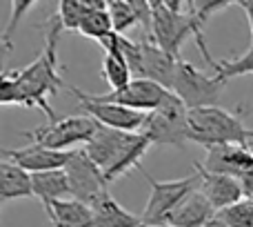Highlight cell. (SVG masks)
<instances>
[{
  "mask_svg": "<svg viewBox=\"0 0 253 227\" xmlns=\"http://www.w3.org/2000/svg\"><path fill=\"white\" fill-rule=\"evenodd\" d=\"M44 29H47V36H44V47L40 52V56L27 67L11 71V74L20 83L22 92L29 101V110H42L44 116L49 118V122H56L60 118L51 110L49 98L56 96L60 87H65L60 67H58V36L65 29H62V22L58 16L49 18Z\"/></svg>",
  "mask_w": 253,
  "mask_h": 227,
  "instance_id": "6da1fadb",
  "label": "cell"
},
{
  "mask_svg": "<svg viewBox=\"0 0 253 227\" xmlns=\"http://www.w3.org/2000/svg\"><path fill=\"white\" fill-rule=\"evenodd\" d=\"M151 147V140L142 131H118L111 127L98 125L93 138L84 145L93 163L105 171L107 183H114L129 170H140V161Z\"/></svg>",
  "mask_w": 253,
  "mask_h": 227,
  "instance_id": "7a4b0ae2",
  "label": "cell"
},
{
  "mask_svg": "<svg viewBox=\"0 0 253 227\" xmlns=\"http://www.w3.org/2000/svg\"><path fill=\"white\" fill-rule=\"evenodd\" d=\"M153 18H151V38L158 43V47L165 49L169 56L182 58L180 49H182L184 40L196 38L198 47H200L205 60L215 69L218 60H213L207 49L205 40H202V22L196 13L191 11L189 2H175V0H153L151 2Z\"/></svg>",
  "mask_w": 253,
  "mask_h": 227,
  "instance_id": "3957f363",
  "label": "cell"
},
{
  "mask_svg": "<svg viewBox=\"0 0 253 227\" xmlns=\"http://www.w3.org/2000/svg\"><path fill=\"white\" fill-rule=\"evenodd\" d=\"M189 140L202 145L205 149L240 145L249 147V129L242 116L222 107H200L189 110Z\"/></svg>",
  "mask_w": 253,
  "mask_h": 227,
  "instance_id": "277c9868",
  "label": "cell"
},
{
  "mask_svg": "<svg viewBox=\"0 0 253 227\" xmlns=\"http://www.w3.org/2000/svg\"><path fill=\"white\" fill-rule=\"evenodd\" d=\"M120 45H123V52L131 67V74L135 78L153 80V83L169 89L173 71H175V62L180 58L169 56L165 49L158 47V43L151 36H144L140 40H131L120 36Z\"/></svg>",
  "mask_w": 253,
  "mask_h": 227,
  "instance_id": "5b68a950",
  "label": "cell"
},
{
  "mask_svg": "<svg viewBox=\"0 0 253 227\" xmlns=\"http://www.w3.org/2000/svg\"><path fill=\"white\" fill-rule=\"evenodd\" d=\"M142 176L151 183V194H149L147 207L142 212V225L147 227H167L171 214L180 207V203L198 187V174L187 176L180 180H156L153 176H149L147 171L140 167Z\"/></svg>",
  "mask_w": 253,
  "mask_h": 227,
  "instance_id": "8992f818",
  "label": "cell"
},
{
  "mask_svg": "<svg viewBox=\"0 0 253 227\" xmlns=\"http://www.w3.org/2000/svg\"><path fill=\"white\" fill-rule=\"evenodd\" d=\"M224 80L218 76H207L198 71L191 62L180 58L175 62V71L171 78L169 92L175 94L189 110H200V107H215L222 94Z\"/></svg>",
  "mask_w": 253,
  "mask_h": 227,
  "instance_id": "52a82bcc",
  "label": "cell"
},
{
  "mask_svg": "<svg viewBox=\"0 0 253 227\" xmlns=\"http://www.w3.org/2000/svg\"><path fill=\"white\" fill-rule=\"evenodd\" d=\"M142 134L151 140V145L182 149L189 143V107L175 94H171L160 110L147 114Z\"/></svg>",
  "mask_w": 253,
  "mask_h": 227,
  "instance_id": "ba28073f",
  "label": "cell"
},
{
  "mask_svg": "<svg viewBox=\"0 0 253 227\" xmlns=\"http://www.w3.org/2000/svg\"><path fill=\"white\" fill-rule=\"evenodd\" d=\"M98 131V122L91 116H67L56 122L42 125L34 131H25L22 136L31 138L36 145L56 149V152H74V145H87Z\"/></svg>",
  "mask_w": 253,
  "mask_h": 227,
  "instance_id": "9c48e42d",
  "label": "cell"
},
{
  "mask_svg": "<svg viewBox=\"0 0 253 227\" xmlns=\"http://www.w3.org/2000/svg\"><path fill=\"white\" fill-rule=\"evenodd\" d=\"M65 174L69 178V187H71V198L84 203L91 207V203L98 196H102L107 189V178L105 171L89 158V154L83 147H76L71 154V161L67 163Z\"/></svg>",
  "mask_w": 253,
  "mask_h": 227,
  "instance_id": "30bf717a",
  "label": "cell"
},
{
  "mask_svg": "<svg viewBox=\"0 0 253 227\" xmlns=\"http://www.w3.org/2000/svg\"><path fill=\"white\" fill-rule=\"evenodd\" d=\"M202 167L240 180L245 198L253 201V152L249 147H240V145L211 147L207 149V161L202 163Z\"/></svg>",
  "mask_w": 253,
  "mask_h": 227,
  "instance_id": "8fae6325",
  "label": "cell"
},
{
  "mask_svg": "<svg viewBox=\"0 0 253 227\" xmlns=\"http://www.w3.org/2000/svg\"><path fill=\"white\" fill-rule=\"evenodd\" d=\"M69 89L78 96L80 105L87 112V116H91L98 125L111 127V129H118V131H131L133 134V131H142L144 122H147V114H142V112H133V110H126L123 105H116V103L100 101L98 96L83 92L78 87H69Z\"/></svg>",
  "mask_w": 253,
  "mask_h": 227,
  "instance_id": "7c38bea8",
  "label": "cell"
},
{
  "mask_svg": "<svg viewBox=\"0 0 253 227\" xmlns=\"http://www.w3.org/2000/svg\"><path fill=\"white\" fill-rule=\"evenodd\" d=\"M100 101L107 103H116V105H123L126 110L133 112H142V114H151L156 110H160L167 101L171 98V92L162 85L153 83L147 78H133L125 89L120 92H109L98 96Z\"/></svg>",
  "mask_w": 253,
  "mask_h": 227,
  "instance_id": "4fadbf2b",
  "label": "cell"
},
{
  "mask_svg": "<svg viewBox=\"0 0 253 227\" xmlns=\"http://www.w3.org/2000/svg\"><path fill=\"white\" fill-rule=\"evenodd\" d=\"M196 174H198V180H200L198 187L209 198V203L215 207V212L227 210V207L245 201V189H242L240 180L205 170L202 163H196Z\"/></svg>",
  "mask_w": 253,
  "mask_h": 227,
  "instance_id": "5bb4252c",
  "label": "cell"
},
{
  "mask_svg": "<svg viewBox=\"0 0 253 227\" xmlns=\"http://www.w3.org/2000/svg\"><path fill=\"white\" fill-rule=\"evenodd\" d=\"M74 152H56V149L42 147V145H27L20 149H2V156L7 161L16 163L18 167L27 170L29 174H40V171H53L65 170L67 163L71 161Z\"/></svg>",
  "mask_w": 253,
  "mask_h": 227,
  "instance_id": "9a60e30c",
  "label": "cell"
},
{
  "mask_svg": "<svg viewBox=\"0 0 253 227\" xmlns=\"http://www.w3.org/2000/svg\"><path fill=\"white\" fill-rule=\"evenodd\" d=\"M100 45L105 47L100 76L107 80V85L111 87V92H120V89H125L126 85L133 80L129 60H126V56L123 52V45H120V36L118 34L109 36V38H105Z\"/></svg>",
  "mask_w": 253,
  "mask_h": 227,
  "instance_id": "2e32d148",
  "label": "cell"
},
{
  "mask_svg": "<svg viewBox=\"0 0 253 227\" xmlns=\"http://www.w3.org/2000/svg\"><path fill=\"white\" fill-rule=\"evenodd\" d=\"M215 214L218 212L209 203V198L200 192V187H196L171 214L167 227H205Z\"/></svg>",
  "mask_w": 253,
  "mask_h": 227,
  "instance_id": "e0dca14e",
  "label": "cell"
},
{
  "mask_svg": "<svg viewBox=\"0 0 253 227\" xmlns=\"http://www.w3.org/2000/svg\"><path fill=\"white\" fill-rule=\"evenodd\" d=\"M18 198H34V180L27 170L4 158L0 163V203L7 205Z\"/></svg>",
  "mask_w": 253,
  "mask_h": 227,
  "instance_id": "ac0fdd59",
  "label": "cell"
},
{
  "mask_svg": "<svg viewBox=\"0 0 253 227\" xmlns=\"http://www.w3.org/2000/svg\"><path fill=\"white\" fill-rule=\"evenodd\" d=\"M44 212L51 221V227H96L91 207L76 198L49 203L44 205Z\"/></svg>",
  "mask_w": 253,
  "mask_h": 227,
  "instance_id": "d6986e66",
  "label": "cell"
},
{
  "mask_svg": "<svg viewBox=\"0 0 253 227\" xmlns=\"http://www.w3.org/2000/svg\"><path fill=\"white\" fill-rule=\"evenodd\" d=\"M91 212H93L96 227H140L142 225V219L126 212L109 192H105L102 196H98L91 203Z\"/></svg>",
  "mask_w": 253,
  "mask_h": 227,
  "instance_id": "ffe728a7",
  "label": "cell"
},
{
  "mask_svg": "<svg viewBox=\"0 0 253 227\" xmlns=\"http://www.w3.org/2000/svg\"><path fill=\"white\" fill-rule=\"evenodd\" d=\"M31 180H34V198H38V201L42 203V207L49 205V203L71 198L69 178H67L65 170L31 174Z\"/></svg>",
  "mask_w": 253,
  "mask_h": 227,
  "instance_id": "44dd1931",
  "label": "cell"
},
{
  "mask_svg": "<svg viewBox=\"0 0 253 227\" xmlns=\"http://www.w3.org/2000/svg\"><path fill=\"white\" fill-rule=\"evenodd\" d=\"M78 34L84 36V38L96 40V43H102L105 38L116 34L114 20H111V16H109V9H107L105 0H96V4L89 9V13L83 18V22H80Z\"/></svg>",
  "mask_w": 253,
  "mask_h": 227,
  "instance_id": "7402d4cb",
  "label": "cell"
},
{
  "mask_svg": "<svg viewBox=\"0 0 253 227\" xmlns=\"http://www.w3.org/2000/svg\"><path fill=\"white\" fill-rule=\"evenodd\" d=\"M96 4V0H60L56 16L60 18L65 31H78L83 18L89 13V9Z\"/></svg>",
  "mask_w": 253,
  "mask_h": 227,
  "instance_id": "603a6c76",
  "label": "cell"
},
{
  "mask_svg": "<svg viewBox=\"0 0 253 227\" xmlns=\"http://www.w3.org/2000/svg\"><path fill=\"white\" fill-rule=\"evenodd\" d=\"M107 9H109V16L114 20V29L118 36H125L131 27L140 25V16L133 0H109Z\"/></svg>",
  "mask_w": 253,
  "mask_h": 227,
  "instance_id": "cb8c5ba5",
  "label": "cell"
},
{
  "mask_svg": "<svg viewBox=\"0 0 253 227\" xmlns=\"http://www.w3.org/2000/svg\"><path fill=\"white\" fill-rule=\"evenodd\" d=\"M213 71L220 80H224V83H227L229 78H236V76L253 74V45L242 54V56L231 58V60H218V65H215Z\"/></svg>",
  "mask_w": 253,
  "mask_h": 227,
  "instance_id": "d4e9b609",
  "label": "cell"
},
{
  "mask_svg": "<svg viewBox=\"0 0 253 227\" xmlns=\"http://www.w3.org/2000/svg\"><path fill=\"white\" fill-rule=\"evenodd\" d=\"M218 216L229 227H253V201L245 198L227 210H220Z\"/></svg>",
  "mask_w": 253,
  "mask_h": 227,
  "instance_id": "484cf974",
  "label": "cell"
},
{
  "mask_svg": "<svg viewBox=\"0 0 253 227\" xmlns=\"http://www.w3.org/2000/svg\"><path fill=\"white\" fill-rule=\"evenodd\" d=\"M0 103L2 105H18V107H27L29 110V101H27L25 92H22L20 83L16 80L13 74H2V80H0Z\"/></svg>",
  "mask_w": 253,
  "mask_h": 227,
  "instance_id": "4316f807",
  "label": "cell"
},
{
  "mask_svg": "<svg viewBox=\"0 0 253 227\" xmlns=\"http://www.w3.org/2000/svg\"><path fill=\"white\" fill-rule=\"evenodd\" d=\"M34 4H38V2H31V0H18V2H11V20H9V27L4 29V34H2V47H4V52H9V49L13 47V43H11V36H13V29H16V25L20 22V18H22V13H27Z\"/></svg>",
  "mask_w": 253,
  "mask_h": 227,
  "instance_id": "83f0119b",
  "label": "cell"
},
{
  "mask_svg": "<svg viewBox=\"0 0 253 227\" xmlns=\"http://www.w3.org/2000/svg\"><path fill=\"white\" fill-rule=\"evenodd\" d=\"M236 4L247 13V20H249V27H251V45H253V0H240Z\"/></svg>",
  "mask_w": 253,
  "mask_h": 227,
  "instance_id": "f1b7e54d",
  "label": "cell"
},
{
  "mask_svg": "<svg viewBox=\"0 0 253 227\" xmlns=\"http://www.w3.org/2000/svg\"><path fill=\"white\" fill-rule=\"evenodd\" d=\"M205 227H229V225H227V223H224V221H222V219H220V216H218V214H215V216H213V219H211V221H209V223H207Z\"/></svg>",
  "mask_w": 253,
  "mask_h": 227,
  "instance_id": "f546056e",
  "label": "cell"
},
{
  "mask_svg": "<svg viewBox=\"0 0 253 227\" xmlns=\"http://www.w3.org/2000/svg\"><path fill=\"white\" fill-rule=\"evenodd\" d=\"M249 138H253V129H249Z\"/></svg>",
  "mask_w": 253,
  "mask_h": 227,
  "instance_id": "4dcf8cb0",
  "label": "cell"
},
{
  "mask_svg": "<svg viewBox=\"0 0 253 227\" xmlns=\"http://www.w3.org/2000/svg\"><path fill=\"white\" fill-rule=\"evenodd\" d=\"M140 227H147V225H140Z\"/></svg>",
  "mask_w": 253,
  "mask_h": 227,
  "instance_id": "1f68e13d",
  "label": "cell"
}]
</instances>
